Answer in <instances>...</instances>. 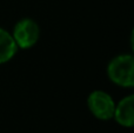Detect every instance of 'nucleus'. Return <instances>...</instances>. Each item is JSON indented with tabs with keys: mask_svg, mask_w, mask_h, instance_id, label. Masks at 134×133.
Masks as SVG:
<instances>
[{
	"mask_svg": "<svg viewBox=\"0 0 134 133\" xmlns=\"http://www.w3.org/2000/svg\"><path fill=\"white\" fill-rule=\"evenodd\" d=\"M113 118L119 125L124 127H132L134 125V97L128 96L121 99L115 105Z\"/></svg>",
	"mask_w": 134,
	"mask_h": 133,
	"instance_id": "20e7f679",
	"label": "nucleus"
},
{
	"mask_svg": "<svg viewBox=\"0 0 134 133\" xmlns=\"http://www.w3.org/2000/svg\"><path fill=\"white\" fill-rule=\"evenodd\" d=\"M40 35V28L32 19H21L15 24L13 37L18 48H31L37 44Z\"/></svg>",
	"mask_w": 134,
	"mask_h": 133,
	"instance_id": "f03ea898",
	"label": "nucleus"
},
{
	"mask_svg": "<svg viewBox=\"0 0 134 133\" xmlns=\"http://www.w3.org/2000/svg\"><path fill=\"white\" fill-rule=\"evenodd\" d=\"M18 51L15 41L9 32L0 27V64L9 61Z\"/></svg>",
	"mask_w": 134,
	"mask_h": 133,
	"instance_id": "39448f33",
	"label": "nucleus"
},
{
	"mask_svg": "<svg viewBox=\"0 0 134 133\" xmlns=\"http://www.w3.org/2000/svg\"><path fill=\"white\" fill-rule=\"evenodd\" d=\"M87 106L92 114L100 120H108L113 118L115 103L108 93L104 91H94L87 99Z\"/></svg>",
	"mask_w": 134,
	"mask_h": 133,
	"instance_id": "7ed1b4c3",
	"label": "nucleus"
},
{
	"mask_svg": "<svg viewBox=\"0 0 134 133\" xmlns=\"http://www.w3.org/2000/svg\"><path fill=\"white\" fill-rule=\"evenodd\" d=\"M108 78L122 87H133L134 85V59L130 54H121L112 59L107 67Z\"/></svg>",
	"mask_w": 134,
	"mask_h": 133,
	"instance_id": "f257e3e1",
	"label": "nucleus"
}]
</instances>
